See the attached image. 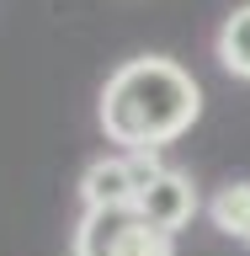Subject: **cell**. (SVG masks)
Listing matches in <instances>:
<instances>
[{"label": "cell", "mask_w": 250, "mask_h": 256, "mask_svg": "<svg viewBox=\"0 0 250 256\" xmlns=\"http://www.w3.org/2000/svg\"><path fill=\"white\" fill-rule=\"evenodd\" d=\"M240 240H250V208H245V230H240Z\"/></svg>", "instance_id": "7"}, {"label": "cell", "mask_w": 250, "mask_h": 256, "mask_svg": "<svg viewBox=\"0 0 250 256\" xmlns=\"http://www.w3.org/2000/svg\"><path fill=\"white\" fill-rule=\"evenodd\" d=\"M245 208H250V182H240V187H219V192H213L208 214H213V224H219L224 235L240 240V230H245Z\"/></svg>", "instance_id": "6"}, {"label": "cell", "mask_w": 250, "mask_h": 256, "mask_svg": "<svg viewBox=\"0 0 250 256\" xmlns=\"http://www.w3.org/2000/svg\"><path fill=\"white\" fill-rule=\"evenodd\" d=\"M139 192H144V182L128 155H101L80 176V203L85 208H133Z\"/></svg>", "instance_id": "4"}, {"label": "cell", "mask_w": 250, "mask_h": 256, "mask_svg": "<svg viewBox=\"0 0 250 256\" xmlns=\"http://www.w3.org/2000/svg\"><path fill=\"white\" fill-rule=\"evenodd\" d=\"M133 208H139V214L155 224V230L176 235V230H187L192 214H197V187H192V176H187V171L165 166V171H160L155 182L139 192V203H133Z\"/></svg>", "instance_id": "3"}, {"label": "cell", "mask_w": 250, "mask_h": 256, "mask_svg": "<svg viewBox=\"0 0 250 256\" xmlns=\"http://www.w3.org/2000/svg\"><path fill=\"white\" fill-rule=\"evenodd\" d=\"M219 64L229 75L250 80V0L224 16V27H219Z\"/></svg>", "instance_id": "5"}, {"label": "cell", "mask_w": 250, "mask_h": 256, "mask_svg": "<svg viewBox=\"0 0 250 256\" xmlns=\"http://www.w3.org/2000/svg\"><path fill=\"white\" fill-rule=\"evenodd\" d=\"M203 118V86L165 54L123 59L101 86V128L117 150H165Z\"/></svg>", "instance_id": "1"}, {"label": "cell", "mask_w": 250, "mask_h": 256, "mask_svg": "<svg viewBox=\"0 0 250 256\" xmlns=\"http://www.w3.org/2000/svg\"><path fill=\"white\" fill-rule=\"evenodd\" d=\"M69 256H176V246L139 208H85Z\"/></svg>", "instance_id": "2"}]
</instances>
